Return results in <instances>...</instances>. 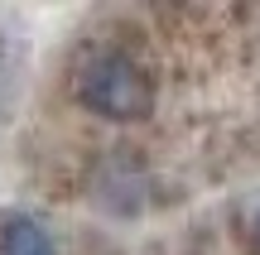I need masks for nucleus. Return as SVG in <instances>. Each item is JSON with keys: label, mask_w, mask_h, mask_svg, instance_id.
I'll return each instance as SVG.
<instances>
[{"label": "nucleus", "mask_w": 260, "mask_h": 255, "mask_svg": "<svg viewBox=\"0 0 260 255\" xmlns=\"http://www.w3.org/2000/svg\"><path fill=\"white\" fill-rule=\"evenodd\" d=\"M0 255H58L53 231L29 212H10L0 222Z\"/></svg>", "instance_id": "2"}, {"label": "nucleus", "mask_w": 260, "mask_h": 255, "mask_svg": "<svg viewBox=\"0 0 260 255\" xmlns=\"http://www.w3.org/2000/svg\"><path fill=\"white\" fill-rule=\"evenodd\" d=\"M73 96L82 111L130 125L154 111V77L130 48H96L73 72Z\"/></svg>", "instance_id": "1"}, {"label": "nucleus", "mask_w": 260, "mask_h": 255, "mask_svg": "<svg viewBox=\"0 0 260 255\" xmlns=\"http://www.w3.org/2000/svg\"><path fill=\"white\" fill-rule=\"evenodd\" d=\"M255 246H260V212H255Z\"/></svg>", "instance_id": "3"}]
</instances>
